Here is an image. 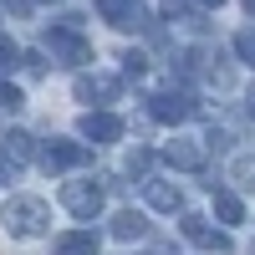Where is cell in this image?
I'll list each match as a JSON object with an SVG mask.
<instances>
[{
    "instance_id": "6da1fadb",
    "label": "cell",
    "mask_w": 255,
    "mask_h": 255,
    "mask_svg": "<svg viewBox=\"0 0 255 255\" xmlns=\"http://www.w3.org/2000/svg\"><path fill=\"white\" fill-rule=\"evenodd\" d=\"M0 225H5L15 240H31V235H41V230L51 225V209H46V199L15 194V199H10L5 209H0Z\"/></svg>"
},
{
    "instance_id": "7a4b0ae2",
    "label": "cell",
    "mask_w": 255,
    "mask_h": 255,
    "mask_svg": "<svg viewBox=\"0 0 255 255\" xmlns=\"http://www.w3.org/2000/svg\"><path fill=\"white\" fill-rule=\"evenodd\" d=\"M46 51L56 61H67V67H82V61H92V41L82 36L77 26H51L46 31Z\"/></svg>"
},
{
    "instance_id": "3957f363",
    "label": "cell",
    "mask_w": 255,
    "mask_h": 255,
    "mask_svg": "<svg viewBox=\"0 0 255 255\" xmlns=\"http://www.w3.org/2000/svg\"><path fill=\"white\" fill-rule=\"evenodd\" d=\"M72 92H77V102H97V108H108V102H118L123 82H118L113 72H82Z\"/></svg>"
},
{
    "instance_id": "277c9868",
    "label": "cell",
    "mask_w": 255,
    "mask_h": 255,
    "mask_svg": "<svg viewBox=\"0 0 255 255\" xmlns=\"http://www.w3.org/2000/svg\"><path fill=\"white\" fill-rule=\"evenodd\" d=\"M87 158H92L87 148H82V143H67V138H51V143H46V148L36 153V163L46 168V174H61V168H77V163H87Z\"/></svg>"
},
{
    "instance_id": "5b68a950",
    "label": "cell",
    "mask_w": 255,
    "mask_h": 255,
    "mask_svg": "<svg viewBox=\"0 0 255 255\" xmlns=\"http://www.w3.org/2000/svg\"><path fill=\"white\" fill-rule=\"evenodd\" d=\"M148 113H153L158 123H189V118H194V97L168 87V92H153V97H148Z\"/></svg>"
},
{
    "instance_id": "8992f818",
    "label": "cell",
    "mask_w": 255,
    "mask_h": 255,
    "mask_svg": "<svg viewBox=\"0 0 255 255\" xmlns=\"http://www.w3.org/2000/svg\"><path fill=\"white\" fill-rule=\"evenodd\" d=\"M61 204H67L77 220H92L102 209V189L97 184H67V189H61Z\"/></svg>"
},
{
    "instance_id": "52a82bcc",
    "label": "cell",
    "mask_w": 255,
    "mask_h": 255,
    "mask_svg": "<svg viewBox=\"0 0 255 255\" xmlns=\"http://www.w3.org/2000/svg\"><path fill=\"white\" fill-rule=\"evenodd\" d=\"M204 158H209V148L204 143H189V138H174V143H163V163L168 168H204Z\"/></svg>"
},
{
    "instance_id": "ba28073f",
    "label": "cell",
    "mask_w": 255,
    "mask_h": 255,
    "mask_svg": "<svg viewBox=\"0 0 255 255\" xmlns=\"http://www.w3.org/2000/svg\"><path fill=\"white\" fill-rule=\"evenodd\" d=\"M184 240H194V245H204V250H215V255H225L230 250V235L225 230H209V220H199V215H184Z\"/></svg>"
},
{
    "instance_id": "9c48e42d",
    "label": "cell",
    "mask_w": 255,
    "mask_h": 255,
    "mask_svg": "<svg viewBox=\"0 0 255 255\" xmlns=\"http://www.w3.org/2000/svg\"><path fill=\"white\" fill-rule=\"evenodd\" d=\"M82 138H92V143H118V138H123V118H118V113H87V118H82Z\"/></svg>"
},
{
    "instance_id": "30bf717a",
    "label": "cell",
    "mask_w": 255,
    "mask_h": 255,
    "mask_svg": "<svg viewBox=\"0 0 255 255\" xmlns=\"http://www.w3.org/2000/svg\"><path fill=\"white\" fill-rule=\"evenodd\" d=\"M143 199L163 209V215H174V209H184V194H179V184H163V179H143Z\"/></svg>"
},
{
    "instance_id": "8fae6325",
    "label": "cell",
    "mask_w": 255,
    "mask_h": 255,
    "mask_svg": "<svg viewBox=\"0 0 255 255\" xmlns=\"http://www.w3.org/2000/svg\"><path fill=\"white\" fill-rule=\"evenodd\" d=\"M56 255H97V235H92V230H72V235H56Z\"/></svg>"
},
{
    "instance_id": "7c38bea8",
    "label": "cell",
    "mask_w": 255,
    "mask_h": 255,
    "mask_svg": "<svg viewBox=\"0 0 255 255\" xmlns=\"http://www.w3.org/2000/svg\"><path fill=\"white\" fill-rule=\"evenodd\" d=\"M215 215H220L225 225H240V220H245V204H240L235 189H215Z\"/></svg>"
},
{
    "instance_id": "4fadbf2b",
    "label": "cell",
    "mask_w": 255,
    "mask_h": 255,
    "mask_svg": "<svg viewBox=\"0 0 255 255\" xmlns=\"http://www.w3.org/2000/svg\"><path fill=\"white\" fill-rule=\"evenodd\" d=\"M113 235H118V240H143V235H148V220L138 215V209H123V215L113 220Z\"/></svg>"
},
{
    "instance_id": "5bb4252c",
    "label": "cell",
    "mask_w": 255,
    "mask_h": 255,
    "mask_svg": "<svg viewBox=\"0 0 255 255\" xmlns=\"http://www.w3.org/2000/svg\"><path fill=\"white\" fill-rule=\"evenodd\" d=\"M31 143H36V138H31V133H10V138H5V153H10V158H15V163H26V158H31V153H36V148H31Z\"/></svg>"
},
{
    "instance_id": "9a60e30c",
    "label": "cell",
    "mask_w": 255,
    "mask_h": 255,
    "mask_svg": "<svg viewBox=\"0 0 255 255\" xmlns=\"http://www.w3.org/2000/svg\"><path fill=\"white\" fill-rule=\"evenodd\" d=\"M235 56H240V61H250V67H255V26H245V31L235 36Z\"/></svg>"
},
{
    "instance_id": "2e32d148",
    "label": "cell",
    "mask_w": 255,
    "mask_h": 255,
    "mask_svg": "<svg viewBox=\"0 0 255 255\" xmlns=\"http://www.w3.org/2000/svg\"><path fill=\"white\" fill-rule=\"evenodd\" d=\"M148 72V56L143 51H123V77H143Z\"/></svg>"
},
{
    "instance_id": "e0dca14e",
    "label": "cell",
    "mask_w": 255,
    "mask_h": 255,
    "mask_svg": "<svg viewBox=\"0 0 255 255\" xmlns=\"http://www.w3.org/2000/svg\"><path fill=\"white\" fill-rule=\"evenodd\" d=\"M235 184L240 189H255V158H235Z\"/></svg>"
},
{
    "instance_id": "ac0fdd59",
    "label": "cell",
    "mask_w": 255,
    "mask_h": 255,
    "mask_svg": "<svg viewBox=\"0 0 255 255\" xmlns=\"http://www.w3.org/2000/svg\"><path fill=\"white\" fill-rule=\"evenodd\" d=\"M20 102H26V97H20V87H5V82H0V113H15Z\"/></svg>"
},
{
    "instance_id": "d6986e66",
    "label": "cell",
    "mask_w": 255,
    "mask_h": 255,
    "mask_svg": "<svg viewBox=\"0 0 255 255\" xmlns=\"http://www.w3.org/2000/svg\"><path fill=\"white\" fill-rule=\"evenodd\" d=\"M148 168V148H133V153H128V174H143Z\"/></svg>"
},
{
    "instance_id": "ffe728a7",
    "label": "cell",
    "mask_w": 255,
    "mask_h": 255,
    "mask_svg": "<svg viewBox=\"0 0 255 255\" xmlns=\"http://www.w3.org/2000/svg\"><path fill=\"white\" fill-rule=\"evenodd\" d=\"M15 174H20V163H15V158H10V153H0V184H10V179H15Z\"/></svg>"
},
{
    "instance_id": "44dd1931",
    "label": "cell",
    "mask_w": 255,
    "mask_h": 255,
    "mask_svg": "<svg viewBox=\"0 0 255 255\" xmlns=\"http://www.w3.org/2000/svg\"><path fill=\"white\" fill-rule=\"evenodd\" d=\"M15 61H20V51L10 46V41H5V36H0V67H15Z\"/></svg>"
},
{
    "instance_id": "7402d4cb",
    "label": "cell",
    "mask_w": 255,
    "mask_h": 255,
    "mask_svg": "<svg viewBox=\"0 0 255 255\" xmlns=\"http://www.w3.org/2000/svg\"><path fill=\"white\" fill-rule=\"evenodd\" d=\"M199 5H204V10H220V5H225V0H199Z\"/></svg>"
},
{
    "instance_id": "603a6c76",
    "label": "cell",
    "mask_w": 255,
    "mask_h": 255,
    "mask_svg": "<svg viewBox=\"0 0 255 255\" xmlns=\"http://www.w3.org/2000/svg\"><path fill=\"white\" fill-rule=\"evenodd\" d=\"M245 10H250V15H255V0H245Z\"/></svg>"
}]
</instances>
